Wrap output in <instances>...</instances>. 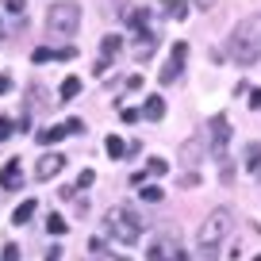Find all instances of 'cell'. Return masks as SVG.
I'll return each instance as SVG.
<instances>
[{"label": "cell", "instance_id": "obj_1", "mask_svg": "<svg viewBox=\"0 0 261 261\" xmlns=\"http://www.w3.org/2000/svg\"><path fill=\"white\" fill-rule=\"evenodd\" d=\"M230 58L238 65H253L261 58V16H246L242 23L230 31Z\"/></svg>", "mask_w": 261, "mask_h": 261}, {"label": "cell", "instance_id": "obj_2", "mask_svg": "<svg viewBox=\"0 0 261 261\" xmlns=\"http://www.w3.org/2000/svg\"><path fill=\"white\" fill-rule=\"evenodd\" d=\"M104 227H108V234H112L115 242L130 246V242H139V238H142V227H146V223H142L139 215L130 212L127 204H115L112 212L104 215Z\"/></svg>", "mask_w": 261, "mask_h": 261}, {"label": "cell", "instance_id": "obj_3", "mask_svg": "<svg viewBox=\"0 0 261 261\" xmlns=\"http://www.w3.org/2000/svg\"><path fill=\"white\" fill-rule=\"evenodd\" d=\"M77 23H81V8H77V4H69V0L50 4V12H46V31H50V39H73Z\"/></svg>", "mask_w": 261, "mask_h": 261}, {"label": "cell", "instance_id": "obj_4", "mask_svg": "<svg viewBox=\"0 0 261 261\" xmlns=\"http://www.w3.org/2000/svg\"><path fill=\"white\" fill-rule=\"evenodd\" d=\"M230 227H234V215H230L227 207H215V212L204 219V227H200L196 242H200V246H215V250H219V242L230 234Z\"/></svg>", "mask_w": 261, "mask_h": 261}, {"label": "cell", "instance_id": "obj_5", "mask_svg": "<svg viewBox=\"0 0 261 261\" xmlns=\"http://www.w3.org/2000/svg\"><path fill=\"white\" fill-rule=\"evenodd\" d=\"M227 142H230V119L212 115V123H207V154L215 162H227Z\"/></svg>", "mask_w": 261, "mask_h": 261}, {"label": "cell", "instance_id": "obj_6", "mask_svg": "<svg viewBox=\"0 0 261 261\" xmlns=\"http://www.w3.org/2000/svg\"><path fill=\"white\" fill-rule=\"evenodd\" d=\"M146 261H188V253L180 250L173 238H158V242L146 250Z\"/></svg>", "mask_w": 261, "mask_h": 261}, {"label": "cell", "instance_id": "obj_7", "mask_svg": "<svg viewBox=\"0 0 261 261\" xmlns=\"http://www.w3.org/2000/svg\"><path fill=\"white\" fill-rule=\"evenodd\" d=\"M185 58H188V46L185 42H177V46L169 50V62H165V69H162V85H173L180 77V69H185Z\"/></svg>", "mask_w": 261, "mask_h": 261}, {"label": "cell", "instance_id": "obj_8", "mask_svg": "<svg viewBox=\"0 0 261 261\" xmlns=\"http://www.w3.org/2000/svg\"><path fill=\"white\" fill-rule=\"evenodd\" d=\"M62 165H65L62 154H42L39 165H35V177H39V180H50V177H58V173H62Z\"/></svg>", "mask_w": 261, "mask_h": 261}, {"label": "cell", "instance_id": "obj_9", "mask_svg": "<svg viewBox=\"0 0 261 261\" xmlns=\"http://www.w3.org/2000/svg\"><path fill=\"white\" fill-rule=\"evenodd\" d=\"M23 185V165H19V158H12L8 165H4V169H0V188H19Z\"/></svg>", "mask_w": 261, "mask_h": 261}, {"label": "cell", "instance_id": "obj_10", "mask_svg": "<svg viewBox=\"0 0 261 261\" xmlns=\"http://www.w3.org/2000/svg\"><path fill=\"white\" fill-rule=\"evenodd\" d=\"M204 150H207V130H204V135H196V139H188L185 146H180V158H185L188 165H196Z\"/></svg>", "mask_w": 261, "mask_h": 261}, {"label": "cell", "instance_id": "obj_11", "mask_svg": "<svg viewBox=\"0 0 261 261\" xmlns=\"http://www.w3.org/2000/svg\"><path fill=\"white\" fill-rule=\"evenodd\" d=\"M50 58H58V62H69V58H73V46H62V50L39 46V50H35V62H50Z\"/></svg>", "mask_w": 261, "mask_h": 261}, {"label": "cell", "instance_id": "obj_12", "mask_svg": "<svg viewBox=\"0 0 261 261\" xmlns=\"http://www.w3.org/2000/svg\"><path fill=\"white\" fill-rule=\"evenodd\" d=\"M142 115L158 123V119L165 115V100H162V96H146V104H142Z\"/></svg>", "mask_w": 261, "mask_h": 261}, {"label": "cell", "instance_id": "obj_13", "mask_svg": "<svg viewBox=\"0 0 261 261\" xmlns=\"http://www.w3.org/2000/svg\"><path fill=\"white\" fill-rule=\"evenodd\" d=\"M35 139H39L42 146H54V142H62V139H65V127H46V130H39Z\"/></svg>", "mask_w": 261, "mask_h": 261}, {"label": "cell", "instance_id": "obj_14", "mask_svg": "<svg viewBox=\"0 0 261 261\" xmlns=\"http://www.w3.org/2000/svg\"><path fill=\"white\" fill-rule=\"evenodd\" d=\"M104 150H108V158H115V162H119V158L127 154V146H123V139H119V135H108Z\"/></svg>", "mask_w": 261, "mask_h": 261}, {"label": "cell", "instance_id": "obj_15", "mask_svg": "<svg viewBox=\"0 0 261 261\" xmlns=\"http://www.w3.org/2000/svg\"><path fill=\"white\" fill-rule=\"evenodd\" d=\"M31 215H35V200H23V204L16 207L12 219H16V227H23V223H31Z\"/></svg>", "mask_w": 261, "mask_h": 261}, {"label": "cell", "instance_id": "obj_16", "mask_svg": "<svg viewBox=\"0 0 261 261\" xmlns=\"http://www.w3.org/2000/svg\"><path fill=\"white\" fill-rule=\"evenodd\" d=\"M165 16H169V19H185L188 4H185V0H165Z\"/></svg>", "mask_w": 261, "mask_h": 261}, {"label": "cell", "instance_id": "obj_17", "mask_svg": "<svg viewBox=\"0 0 261 261\" xmlns=\"http://www.w3.org/2000/svg\"><path fill=\"white\" fill-rule=\"evenodd\" d=\"M77 92H81V81H77V77H65L62 89H58V96H62V100H73Z\"/></svg>", "mask_w": 261, "mask_h": 261}, {"label": "cell", "instance_id": "obj_18", "mask_svg": "<svg viewBox=\"0 0 261 261\" xmlns=\"http://www.w3.org/2000/svg\"><path fill=\"white\" fill-rule=\"evenodd\" d=\"M246 169H250V173L261 169V146H257V142H253V146H246Z\"/></svg>", "mask_w": 261, "mask_h": 261}, {"label": "cell", "instance_id": "obj_19", "mask_svg": "<svg viewBox=\"0 0 261 261\" xmlns=\"http://www.w3.org/2000/svg\"><path fill=\"white\" fill-rule=\"evenodd\" d=\"M46 230H50V234H65V230H69V223H65L62 215H50V219H46Z\"/></svg>", "mask_w": 261, "mask_h": 261}, {"label": "cell", "instance_id": "obj_20", "mask_svg": "<svg viewBox=\"0 0 261 261\" xmlns=\"http://www.w3.org/2000/svg\"><path fill=\"white\" fill-rule=\"evenodd\" d=\"M119 50H123V39H119V35H108V39H104V58L119 54Z\"/></svg>", "mask_w": 261, "mask_h": 261}, {"label": "cell", "instance_id": "obj_21", "mask_svg": "<svg viewBox=\"0 0 261 261\" xmlns=\"http://www.w3.org/2000/svg\"><path fill=\"white\" fill-rule=\"evenodd\" d=\"M139 196H142V200H150V204H162V196H165V192H162L158 185H146V188H142Z\"/></svg>", "mask_w": 261, "mask_h": 261}, {"label": "cell", "instance_id": "obj_22", "mask_svg": "<svg viewBox=\"0 0 261 261\" xmlns=\"http://www.w3.org/2000/svg\"><path fill=\"white\" fill-rule=\"evenodd\" d=\"M130 23L139 27V31H146V23H150V12H130Z\"/></svg>", "mask_w": 261, "mask_h": 261}, {"label": "cell", "instance_id": "obj_23", "mask_svg": "<svg viewBox=\"0 0 261 261\" xmlns=\"http://www.w3.org/2000/svg\"><path fill=\"white\" fill-rule=\"evenodd\" d=\"M150 173H154V177H162L165 169H169V165H165V158H150V165H146Z\"/></svg>", "mask_w": 261, "mask_h": 261}, {"label": "cell", "instance_id": "obj_24", "mask_svg": "<svg viewBox=\"0 0 261 261\" xmlns=\"http://www.w3.org/2000/svg\"><path fill=\"white\" fill-rule=\"evenodd\" d=\"M92 180H96V173H92V169H81V177H77V185H81V188H89Z\"/></svg>", "mask_w": 261, "mask_h": 261}, {"label": "cell", "instance_id": "obj_25", "mask_svg": "<svg viewBox=\"0 0 261 261\" xmlns=\"http://www.w3.org/2000/svg\"><path fill=\"white\" fill-rule=\"evenodd\" d=\"M81 130H85L81 119H69V123H65V135H81Z\"/></svg>", "mask_w": 261, "mask_h": 261}, {"label": "cell", "instance_id": "obj_26", "mask_svg": "<svg viewBox=\"0 0 261 261\" xmlns=\"http://www.w3.org/2000/svg\"><path fill=\"white\" fill-rule=\"evenodd\" d=\"M139 115H142V112H135V108H123V112H119V119H123V123H135Z\"/></svg>", "mask_w": 261, "mask_h": 261}, {"label": "cell", "instance_id": "obj_27", "mask_svg": "<svg viewBox=\"0 0 261 261\" xmlns=\"http://www.w3.org/2000/svg\"><path fill=\"white\" fill-rule=\"evenodd\" d=\"M0 261H19V246H4V257Z\"/></svg>", "mask_w": 261, "mask_h": 261}, {"label": "cell", "instance_id": "obj_28", "mask_svg": "<svg viewBox=\"0 0 261 261\" xmlns=\"http://www.w3.org/2000/svg\"><path fill=\"white\" fill-rule=\"evenodd\" d=\"M12 139V119H0V142Z\"/></svg>", "mask_w": 261, "mask_h": 261}, {"label": "cell", "instance_id": "obj_29", "mask_svg": "<svg viewBox=\"0 0 261 261\" xmlns=\"http://www.w3.org/2000/svg\"><path fill=\"white\" fill-rule=\"evenodd\" d=\"M62 253H65L62 246H50V250H46V261H62Z\"/></svg>", "mask_w": 261, "mask_h": 261}, {"label": "cell", "instance_id": "obj_30", "mask_svg": "<svg viewBox=\"0 0 261 261\" xmlns=\"http://www.w3.org/2000/svg\"><path fill=\"white\" fill-rule=\"evenodd\" d=\"M96 261H127V257H123V253H104V250H100Z\"/></svg>", "mask_w": 261, "mask_h": 261}, {"label": "cell", "instance_id": "obj_31", "mask_svg": "<svg viewBox=\"0 0 261 261\" xmlns=\"http://www.w3.org/2000/svg\"><path fill=\"white\" fill-rule=\"evenodd\" d=\"M23 8H27L23 0H8V12H16V16H19V12H23Z\"/></svg>", "mask_w": 261, "mask_h": 261}, {"label": "cell", "instance_id": "obj_32", "mask_svg": "<svg viewBox=\"0 0 261 261\" xmlns=\"http://www.w3.org/2000/svg\"><path fill=\"white\" fill-rule=\"evenodd\" d=\"M250 108H261V89H253V92H250Z\"/></svg>", "mask_w": 261, "mask_h": 261}, {"label": "cell", "instance_id": "obj_33", "mask_svg": "<svg viewBox=\"0 0 261 261\" xmlns=\"http://www.w3.org/2000/svg\"><path fill=\"white\" fill-rule=\"evenodd\" d=\"M8 89H12V81H8V77H0V96H4Z\"/></svg>", "mask_w": 261, "mask_h": 261}, {"label": "cell", "instance_id": "obj_34", "mask_svg": "<svg viewBox=\"0 0 261 261\" xmlns=\"http://www.w3.org/2000/svg\"><path fill=\"white\" fill-rule=\"evenodd\" d=\"M253 261H261V253H257V257H253Z\"/></svg>", "mask_w": 261, "mask_h": 261}]
</instances>
